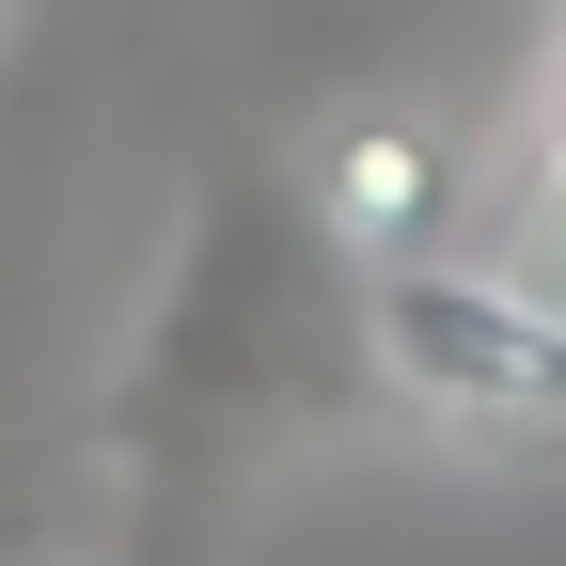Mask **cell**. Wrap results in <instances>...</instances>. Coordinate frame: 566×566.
Returning a JSON list of instances; mask_svg holds the SVG:
<instances>
[{"label": "cell", "mask_w": 566, "mask_h": 566, "mask_svg": "<svg viewBox=\"0 0 566 566\" xmlns=\"http://www.w3.org/2000/svg\"><path fill=\"white\" fill-rule=\"evenodd\" d=\"M394 424L378 378V268L331 237L300 158H221L174 221L142 346L95 409L111 566H237L268 472Z\"/></svg>", "instance_id": "obj_1"}, {"label": "cell", "mask_w": 566, "mask_h": 566, "mask_svg": "<svg viewBox=\"0 0 566 566\" xmlns=\"http://www.w3.org/2000/svg\"><path fill=\"white\" fill-rule=\"evenodd\" d=\"M378 378L409 424L488 457H551L566 441V300L520 268H457V252H394L378 268Z\"/></svg>", "instance_id": "obj_2"}, {"label": "cell", "mask_w": 566, "mask_h": 566, "mask_svg": "<svg viewBox=\"0 0 566 566\" xmlns=\"http://www.w3.org/2000/svg\"><path fill=\"white\" fill-rule=\"evenodd\" d=\"M315 205H331V237L363 252V268L441 252V221H457V142H441V126H331Z\"/></svg>", "instance_id": "obj_3"}, {"label": "cell", "mask_w": 566, "mask_h": 566, "mask_svg": "<svg viewBox=\"0 0 566 566\" xmlns=\"http://www.w3.org/2000/svg\"><path fill=\"white\" fill-rule=\"evenodd\" d=\"M520 221L566 252V48H551V80H535V126H520Z\"/></svg>", "instance_id": "obj_4"}, {"label": "cell", "mask_w": 566, "mask_h": 566, "mask_svg": "<svg viewBox=\"0 0 566 566\" xmlns=\"http://www.w3.org/2000/svg\"><path fill=\"white\" fill-rule=\"evenodd\" d=\"M0 32H17V0H0Z\"/></svg>", "instance_id": "obj_5"}]
</instances>
